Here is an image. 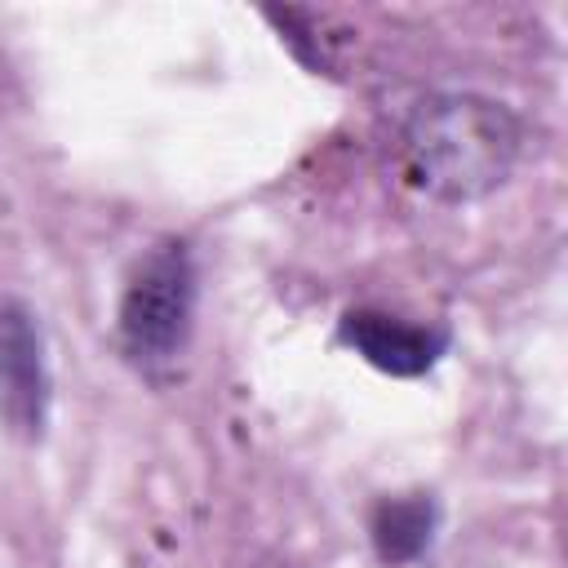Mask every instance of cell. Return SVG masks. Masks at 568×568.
<instances>
[{
  "label": "cell",
  "mask_w": 568,
  "mask_h": 568,
  "mask_svg": "<svg viewBox=\"0 0 568 568\" xmlns=\"http://www.w3.org/2000/svg\"><path fill=\"white\" fill-rule=\"evenodd\" d=\"M373 546L382 555V564H413L430 537H435V501L413 493V497H386L373 510Z\"/></svg>",
  "instance_id": "5b68a950"
},
{
  "label": "cell",
  "mask_w": 568,
  "mask_h": 568,
  "mask_svg": "<svg viewBox=\"0 0 568 568\" xmlns=\"http://www.w3.org/2000/svg\"><path fill=\"white\" fill-rule=\"evenodd\" d=\"M49 359L44 333L27 302L0 297V430L36 444L49 426Z\"/></svg>",
  "instance_id": "3957f363"
},
{
  "label": "cell",
  "mask_w": 568,
  "mask_h": 568,
  "mask_svg": "<svg viewBox=\"0 0 568 568\" xmlns=\"http://www.w3.org/2000/svg\"><path fill=\"white\" fill-rule=\"evenodd\" d=\"M342 342L364 355L373 368L390 373V377H422L435 368V359L448 346L444 328H426V324H408L399 315L386 311H346L342 315Z\"/></svg>",
  "instance_id": "277c9868"
},
{
  "label": "cell",
  "mask_w": 568,
  "mask_h": 568,
  "mask_svg": "<svg viewBox=\"0 0 568 568\" xmlns=\"http://www.w3.org/2000/svg\"><path fill=\"white\" fill-rule=\"evenodd\" d=\"M524 146L510 106L479 93H430L399 129L404 178L444 204H470L497 191Z\"/></svg>",
  "instance_id": "6da1fadb"
},
{
  "label": "cell",
  "mask_w": 568,
  "mask_h": 568,
  "mask_svg": "<svg viewBox=\"0 0 568 568\" xmlns=\"http://www.w3.org/2000/svg\"><path fill=\"white\" fill-rule=\"evenodd\" d=\"M195 315V266L186 244L169 240L133 271L120 302V337L133 359H173L191 333Z\"/></svg>",
  "instance_id": "7a4b0ae2"
}]
</instances>
